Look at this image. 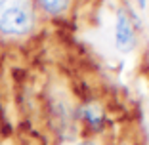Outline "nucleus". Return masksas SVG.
Masks as SVG:
<instances>
[{
  "instance_id": "1",
  "label": "nucleus",
  "mask_w": 149,
  "mask_h": 145,
  "mask_svg": "<svg viewBox=\"0 0 149 145\" xmlns=\"http://www.w3.org/2000/svg\"><path fill=\"white\" fill-rule=\"evenodd\" d=\"M35 12L31 0H0V33L21 36L33 29Z\"/></svg>"
},
{
  "instance_id": "2",
  "label": "nucleus",
  "mask_w": 149,
  "mask_h": 145,
  "mask_svg": "<svg viewBox=\"0 0 149 145\" xmlns=\"http://www.w3.org/2000/svg\"><path fill=\"white\" fill-rule=\"evenodd\" d=\"M115 46L118 52H130L136 46V33L130 17L126 15L124 10L117 12V21H115Z\"/></svg>"
},
{
  "instance_id": "3",
  "label": "nucleus",
  "mask_w": 149,
  "mask_h": 145,
  "mask_svg": "<svg viewBox=\"0 0 149 145\" xmlns=\"http://www.w3.org/2000/svg\"><path fill=\"white\" fill-rule=\"evenodd\" d=\"M38 2L48 13H61L69 6V0H38Z\"/></svg>"
},
{
  "instance_id": "4",
  "label": "nucleus",
  "mask_w": 149,
  "mask_h": 145,
  "mask_svg": "<svg viewBox=\"0 0 149 145\" xmlns=\"http://www.w3.org/2000/svg\"><path fill=\"white\" fill-rule=\"evenodd\" d=\"M82 117L86 120H90L92 124H100V120H101V111L92 109V107H86V109H82Z\"/></svg>"
},
{
  "instance_id": "5",
  "label": "nucleus",
  "mask_w": 149,
  "mask_h": 145,
  "mask_svg": "<svg viewBox=\"0 0 149 145\" xmlns=\"http://www.w3.org/2000/svg\"><path fill=\"white\" fill-rule=\"evenodd\" d=\"M138 4H140V8H145V0H138Z\"/></svg>"
},
{
  "instance_id": "6",
  "label": "nucleus",
  "mask_w": 149,
  "mask_h": 145,
  "mask_svg": "<svg viewBox=\"0 0 149 145\" xmlns=\"http://www.w3.org/2000/svg\"><path fill=\"white\" fill-rule=\"evenodd\" d=\"M79 145H94V143H79Z\"/></svg>"
}]
</instances>
